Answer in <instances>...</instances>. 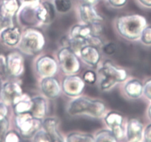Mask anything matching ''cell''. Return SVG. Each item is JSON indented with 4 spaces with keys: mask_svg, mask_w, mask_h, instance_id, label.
Instances as JSON below:
<instances>
[{
    "mask_svg": "<svg viewBox=\"0 0 151 142\" xmlns=\"http://www.w3.org/2000/svg\"><path fill=\"white\" fill-rule=\"evenodd\" d=\"M110 5L114 7L123 6L127 2V0H108Z\"/></svg>",
    "mask_w": 151,
    "mask_h": 142,
    "instance_id": "cell-30",
    "label": "cell"
},
{
    "mask_svg": "<svg viewBox=\"0 0 151 142\" xmlns=\"http://www.w3.org/2000/svg\"><path fill=\"white\" fill-rule=\"evenodd\" d=\"M116 46L115 44H113V43H110V44H107L104 47V52L107 55L113 54L114 53H116Z\"/></svg>",
    "mask_w": 151,
    "mask_h": 142,
    "instance_id": "cell-27",
    "label": "cell"
},
{
    "mask_svg": "<svg viewBox=\"0 0 151 142\" xmlns=\"http://www.w3.org/2000/svg\"><path fill=\"white\" fill-rule=\"evenodd\" d=\"M43 90L45 94L48 96L54 97L56 94L59 93V86L56 84V81L53 79H45L42 82Z\"/></svg>",
    "mask_w": 151,
    "mask_h": 142,
    "instance_id": "cell-9",
    "label": "cell"
},
{
    "mask_svg": "<svg viewBox=\"0 0 151 142\" xmlns=\"http://www.w3.org/2000/svg\"><path fill=\"white\" fill-rule=\"evenodd\" d=\"M20 37V32L18 28H9L4 30L2 33L3 41L8 45H15L19 42Z\"/></svg>",
    "mask_w": 151,
    "mask_h": 142,
    "instance_id": "cell-7",
    "label": "cell"
},
{
    "mask_svg": "<svg viewBox=\"0 0 151 142\" xmlns=\"http://www.w3.org/2000/svg\"><path fill=\"white\" fill-rule=\"evenodd\" d=\"M80 15L82 19L87 23H95L96 22L101 21L102 18L96 12L91 4H84L80 6Z\"/></svg>",
    "mask_w": 151,
    "mask_h": 142,
    "instance_id": "cell-4",
    "label": "cell"
},
{
    "mask_svg": "<svg viewBox=\"0 0 151 142\" xmlns=\"http://www.w3.org/2000/svg\"><path fill=\"white\" fill-rule=\"evenodd\" d=\"M33 114L36 116H42L45 110V104L44 100L40 98H36L33 100Z\"/></svg>",
    "mask_w": 151,
    "mask_h": 142,
    "instance_id": "cell-17",
    "label": "cell"
},
{
    "mask_svg": "<svg viewBox=\"0 0 151 142\" xmlns=\"http://www.w3.org/2000/svg\"><path fill=\"white\" fill-rule=\"evenodd\" d=\"M62 58H63V60L62 59H60V60L63 67H65V69L68 71H72V70L74 68L73 60H75L74 56L71 53H70L65 56L63 55Z\"/></svg>",
    "mask_w": 151,
    "mask_h": 142,
    "instance_id": "cell-20",
    "label": "cell"
},
{
    "mask_svg": "<svg viewBox=\"0 0 151 142\" xmlns=\"http://www.w3.org/2000/svg\"><path fill=\"white\" fill-rule=\"evenodd\" d=\"M36 16L39 19L43 22H48L54 17V9L51 4L44 2L41 7L38 8Z\"/></svg>",
    "mask_w": 151,
    "mask_h": 142,
    "instance_id": "cell-6",
    "label": "cell"
},
{
    "mask_svg": "<svg viewBox=\"0 0 151 142\" xmlns=\"http://www.w3.org/2000/svg\"><path fill=\"white\" fill-rule=\"evenodd\" d=\"M58 112H59V114L60 115H62L63 114V104H62V101H60L58 104Z\"/></svg>",
    "mask_w": 151,
    "mask_h": 142,
    "instance_id": "cell-36",
    "label": "cell"
},
{
    "mask_svg": "<svg viewBox=\"0 0 151 142\" xmlns=\"http://www.w3.org/2000/svg\"><path fill=\"white\" fill-rule=\"evenodd\" d=\"M126 19V33L127 36L131 39L139 37L142 31V28L145 25V20L139 16H133L127 17Z\"/></svg>",
    "mask_w": 151,
    "mask_h": 142,
    "instance_id": "cell-2",
    "label": "cell"
},
{
    "mask_svg": "<svg viewBox=\"0 0 151 142\" xmlns=\"http://www.w3.org/2000/svg\"><path fill=\"white\" fill-rule=\"evenodd\" d=\"M34 11L30 7L26 6L24 7V9L22 11V20L23 22L26 24H33L36 22V19L37 16L36 14H34ZM38 19V18H37Z\"/></svg>",
    "mask_w": 151,
    "mask_h": 142,
    "instance_id": "cell-13",
    "label": "cell"
},
{
    "mask_svg": "<svg viewBox=\"0 0 151 142\" xmlns=\"http://www.w3.org/2000/svg\"><path fill=\"white\" fill-rule=\"evenodd\" d=\"M8 128V121L6 118L0 121V141L4 140L5 137V134Z\"/></svg>",
    "mask_w": 151,
    "mask_h": 142,
    "instance_id": "cell-24",
    "label": "cell"
},
{
    "mask_svg": "<svg viewBox=\"0 0 151 142\" xmlns=\"http://www.w3.org/2000/svg\"><path fill=\"white\" fill-rule=\"evenodd\" d=\"M56 121L53 118H47L45 120L44 123L45 129L47 130V133L50 135V137L51 138V141H61L60 136L59 133L56 132Z\"/></svg>",
    "mask_w": 151,
    "mask_h": 142,
    "instance_id": "cell-12",
    "label": "cell"
},
{
    "mask_svg": "<svg viewBox=\"0 0 151 142\" xmlns=\"http://www.w3.org/2000/svg\"><path fill=\"white\" fill-rule=\"evenodd\" d=\"M4 12L8 15H12L18 9L17 0H6L3 4Z\"/></svg>",
    "mask_w": 151,
    "mask_h": 142,
    "instance_id": "cell-18",
    "label": "cell"
},
{
    "mask_svg": "<svg viewBox=\"0 0 151 142\" xmlns=\"http://www.w3.org/2000/svg\"><path fill=\"white\" fill-rule=\"evenodd\" d=\"M128 139L139 141L142 138V124L136 119L130 120L128 124Z\"/></svg>",
    "mask_w": 151,
    "mask_h": 142,
    "instance_id": "cell-5",
    "label": "cell"
},
{
    "mask_svg": "<svg viewBox=\"0 0 151 142\" xmlns=\"http://www.w3.org/2000/svg\"><path fill=\"white\" fill-rule=\"evenodd\" d=\"M107 137L111 138L112 139H113L114 141H116V139L114 138V136L110 132L108 131H102L101 133H99L97 136V141H108V139L107 138Z\"/></svg>",
    "mask_w": 151,
    "mask_h": 142,
    "instance_id": "cell-25",
    "label": "cell"
},
{
    "mask_svg": "<svg viewBox=\"0 0 151 142\" xmlns=\"http://www.w3.org/2000/svg\"><path fill=\"white\" fill-rule=\"evenodd\" d=\"M68 141H93V139L89 136H81L79 134H72L69 136Z\"/></svg>",
    "mask_w": 151,
    "mask_h": 142,
    "instance_id": "cell-22",
    "label": "cell"
},
{
    "mask_svg": "<svg viewBox=\"0 0 151 142\" xmlns=\"http://www.w3.org/2000/svg\"><path fill=\"white\" fill-rule=\"evenodd\" d=\"M24 44L27 49H29L30 50H37L39 42L36 36H34V37H25L24 39Z\"/></svg>",
    "mask_w": 151,
    "mask_h": 142,
    "instance_id": "cell-21",
    "label": "cell"
},
{
    "mask_svg": "<svg viewBox=\"0 0 151 142\" xmlns=\"http://www.w3.org/2000/svg\"><path fill=\"white\" fill-rule=\"evenodd\" d=\"M142 40L145 44H151V27H147L142 30Z\"/></svg>",
    "mask_w": 151,
    "mask_h": 142,
    "instance_id": "cell-23",
    "label": "cell"
},
{
    "mask_svg": "<svg viewBox=\"0 0 151 142\" xmlns=\"http://www.w3.org/2000/svg\"><path fill=\"white\" fill-rule=\"evenodd\" d=\"M145 141H151V124L148 125L145 130Z\"/></svg>",
    "mask_w": 151,
    "mask_h": 142,
    "instance_id": "cell-32",
    "label": "cell"
},
{
    "mask_svg": "<svg viewBox=\"0 0 151 142\" xmlns=\"http://www.w3.org/2000/svg\"><path fill=\"white\" fill-rule=\"evenodd\" d=\"M69 111L71 114L88 112L94 115H99L102 114L104 105L101 103L90 101L86 98H79L71 104Z\"/></svg>",
    "mask_w": 151,
    "mask_h": 142,
    "instance_id": "cell-1",
    "label": "cell"
},
{
    "mask_svg": "<svg viewBox=\"0 0 151 142\" xmlns=\"http://www.w3.org/2000/svg\"><path fill=\"white\" fill-rule=\"evenodd\" d=\"M22 3H25V4H33V3H36L38 2L40 0H20Z\"/></svg>",
    "mask_w": 151,
    "mask_h": 142,
    "instance_id": "cell-37",
    "label": "cell"
},
{
    "mask_svg": "<svg viewBox=\"0 0 151 142\" xmlns=\"http://www.w3.org/2000/svg\"><path fill=\"white\" fill-rule=\"evenodd\" d=\"M29 107H30V104L25 102V101L19 103L18 105L17 106V111L19 113L23 112V111L27 110V108H29Z\"/></svg>",
    "mask_w": 151,
    "mask_h": 142,
    "instance_id": "cell-28",
    "label": "cell"
},
{
    "mask_svg": "<svg viewBox=\"0 0 151 142\" xmlns=\"http://www.w3.org/2000/svg\"><path fill=\"white\" fill-rule=\"evenodd\" d=\"M82 56L87 62L91 65H95L99 59L98 53L93 47H85L82 49Z\"/></svg>",
    "mask_w": 151,
    "mask_h": 142,
    "instance_id": "cell-15",
    "label": "cell"
},
{
    "mask_svg": "<svg viewBox=\"0 0 151 142\" xmlns=\"http://www.w3.org/2000/svg\"><path fill=\"white\" fill-rule=\"evenodd\" d=\"M106 122L110 126V127L113 129V130L116 133V136H119L122 135L121 124H122V117L121 115L116 114L114 113H110L106 117Z\"/></svg>",
    "mask_w": 151,
    "mask_h": 142,
    "instance_id": "cell-8",
    "label": "cell"
},
{
    "mask_svg": "<svg viewBox=\"0 0 151 142\" xmlns=\"http://www.w3.org/2000/svg\"><path fill=\"white\" fill-rule=\"evenodd\" d=\"M17 124L20 129L24 132H30V129L33 127L31 115L26 113H22V115H20L18 117Z\"/></svg>",
    "mask_w": 151,
    "mask_h": 142,
    "instance_id": "cell-11",
    "label": "cell"
},
{
    "mask_svg": "<svg viewBox=\"0 0 151 142\" xmlns=\"http://www.w3.org/2000/svg\"><path fill=\"white\" fill-rule=\"evenodd\" d=\"M3 60L2 57H0V74L4 76L6 74V67Z\"/></svg>",
    "mask_w": 151,
    "mask_h": 142,
    "instance_id": "cell-33",
    "label": "cell"
},
{
    "mask_svg": "<svg viewBox=\"0 0 151 142\" xmlns=\"http://www.w3.org/2000/svg\"><path fill=\"white\" fill-rule=\"evenodd\" d=\"M5 19L3 16H0V29L2 28L3 26H5Z\"/></svg>",
    "mask_w": 151,
    "mask_h": 142,
    "instance_id": "cell-38",
    "label": "cell"
},
{
    "mask_svg": "<svg viewBox=\"0 0 151 142\" xmlns=\"http://www.w3.org/2000/svg\"><path fill=\"white\" fill-rule=\"evenodd\" d=\"M55 5L59 12L65 13L71 8V0H55Z\"/></svg>",
    "mask_w": 151,
    "mask_h": 142,
    "instance_id": "cell-19",
    "label": "cell"
},
{
    "mask_svg": "<svg viewBox=\"0 0 151 142\" xmlns=\"http://www.w3.org/2000/svg\"><path fill=\"white\" fill-rule=\"evenodd\" d=\"M139 1L144 6L151 8V0H139Z\"/></svg>",
    "mask_w": 151,
    "mask_h": 142,
    "instance_id": "cell-34",
    "label": "cell"
},
{
    "mask_svg": "<svg viewBox=\"0 0 151 142\" xmlns=\"http://www.w3.org/2000/svg\"><path fill=\"white\" fill-rule=\"evenodd\" d=\"M91 30L88 27H83V26H76L73 29L72 36L73 37L74 39H77L79 41L85 42L87 38H88L91 35Z\"/></svg>",
    "mask_w": 151,
    "mask_h": 142,
    "instance_id": "cell-10",
    "label": "cell"
},
{
    "mask_svg": "<svg viewBox=\"0 0 151 142\" xmlns=\"http://www.w3.org/2000/svg\"><path fill=\"white\" fill-rule=\"evenodd\" d=\"M87 93H88L91 94V95H96L97 94V90L96 88L92 87H88V89H87Z\"/></svg>",
    "mask_w": 151,
    "mask_h": 142,
    "instance_id": "cell-35",
    "label": "cell"
},
{
    "mask_svg": "<svg viewBox=\"0 0 151 142\" xmlns=\"http://www.w3.org/2000/svg\"><path fill=\"white\" fill-rule=\"evenodd\" d=\"M3 93L7 99L9 100V101H13L16 97L19 96L20 90L16 85L8 83L4 87Z\"/></svg>",
    "mask_w": 151,
    "mask_h": 142,
    "instance_id": "cell-16",
    "label": "cell"
},
{
    "mask_svg": "<svg viewBox=\"0 0 151 142\" xmlns=\"http://www.w3.org/2000/svg\"><path fill=\"white\" fill-rule=\"evenodd\" d=\"M83 78L85 82L90 84H93L96 81V75L92 71H87L84 74Z\"/></svg>",
    "mask_w": 151,
    "mask_h": 142,
    "instance_id": "cell-26",
    "label": "cell"
},
{
    "mask_svg": "<svg viewBox=\"0 0 151 142\" xmlns=\"http://www.w3.org/2000/svg\"><path fill=\"white\" fill-rule=\"evenodd\" d=\"M145 94L150 100H151V79L148 81L145 85Z\"/></svg>",
    "mask_w": 151,
    "mask_h": 142,
    "instance_id": "cell-29",
    "label": "cell"
},
{
    "mask_svg": "<svg viewBox=\"0 0 151 142\" xmlns=\"http://www.w3.org/2000/svg\"><path fill=\"white\" fill-rule=\"evenodd\" d=\"M7 114V108L3 104H0V121L5 118Z\"/></svg>",
    "mask_w": 151,
    "mask_h": 142,
    "instance_id": "cell-31",
    "label": "cell"
},
{
    "mask_svg": "<svg viewBox=\"0 0 151 142\" xmlns=\"http://www.w3.org/2000/svg\"><path fill=\"white\" fill-rule=\"evenodd\" d=\"M126 92L130 96L138 98L141 95L142 92V85L138 81H132L126 86Z\"/></svg>",
    "mask_w": 151,
    "mask_h": 142,
    "instance_id": "cell-14",
    "label": "cell"
},
{
    "mask_svg": "<svg viewBox=\"0 0 151 142\" xmlns=\"http://www.w3.org/2000/svg\"><path fill=\"white\" fill-rule=\"evenodd\" d=\"M101 72L104 74V79L101 85L102 89H107L110 87L116 81H122L126 77L124 71L119 70L114 67H104L101 70Z\"/></svg>",
    "mask_w": 151,
    "mask_h": 142,
    "instance_id": "cell-3",
    "label": "cell"
},
{
    "mask_svg": "<svg viewBox=\"0 0 151 142\" xmlns=\"http://www.w3.org/2000/svg\"><path fill=\"white\" fill-rule=\"evenodd\" d=\"M85 1H86L88 4H94L96 3V2H99V0H85Z\"/></svg>",
    "mask_w": 151,
    "mask_h": 142,
    "instance_id": "cell-39",
    "label": "cell"
},
{
    "mask_svg": "<svg viewBox=\"0 0 151 142\" xmlns=\"http://www.w3.org/2000/svg\"><path fill=\"white\" fill-rule=\"evenodd\" d=\"M148 115H149L150 118V119H151V106H150V107L149 110H148Z\"/></svg>",
    "mask_w": 151,
    "mask_h": 142,
    "instance_id": "cell-40",
    "label": "cell"
}]
</instances>
